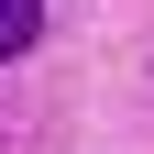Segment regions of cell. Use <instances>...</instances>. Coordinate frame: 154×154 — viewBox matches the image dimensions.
<instances>
[{"label": "cell", "instance_id": "1", "mask_svg": "<svg viewBox=\"0 0 154 154\" xmlns=\"http://www.w3.org/2000/svg\"><path fill=\"white\" fill-rule=\"evenodd\" d=\"M33 33H44V0H0V66L33 55Z\"/></svg>", "mask_w": 154, "mask_h": 154}]
</instances>
